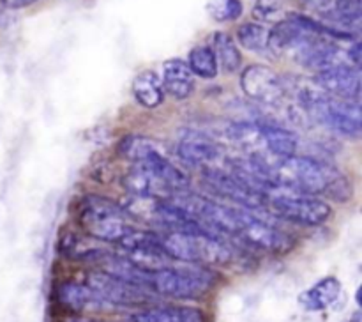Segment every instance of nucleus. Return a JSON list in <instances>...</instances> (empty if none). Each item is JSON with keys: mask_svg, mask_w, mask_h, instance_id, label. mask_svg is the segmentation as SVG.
Returning a JSON list of instances; mask_svg holds the SVG:
<instances>
[{"mask_svg": "<svg viewBox=\"0 0 362 322\" xmlns=\"http://www.w3.org/2000/svg\"><path fill=\"white\" fill-rule=\"evenodd\" d=\"M267 163L276 173L279 188L286 186L288 190L313 195V197L324 193L338 202H346L354 193L350 180L329 163L303 158V156L278 158V163Z\"/></svg>", "mask_w": 362, "mask_h": 322, "instance_id": "1", "label": "nucleus"}, {"mask_svg": "<svg viewBox=\"0 0 362 322\" xmlns=\"http://www.w3.org/2000/svg\"><path fill=\"white\" fill-rule=\"evenodd\" d=\"M159 241L170 258L191 264H228L232 250L212 232H163Z\"/></svg>", "mask_w": 362, "mask_h": 322, "instance_id": "2", "label": "nucleus"}, {"mask_svg": "<svg viewBox=\"0 0 362 322\" xmlns=\"http://www.w3.org/2000/svg\"><path fill=\"white\" fill-rule=\"evenodd\" d=\"M78 219L88 236L105 243L119 244L133 230L124 209L101 195H87L81 198Z\"/></svg>", "mask_w": 362, "mask_h": 322, "instance_id": "3", "label": "nucleus"}, {"mask_svg": "<svg viewBox=\"0 0 362 322\" xmlns=\"http://www.w3.org/2000/svg\"><path fill=\"white\" fill-rule=\"evenodd\" d=\"M216 283V275L209 269L198 265L186 268H166L151 272L148 289L166 297L175 299H198L212 289Z\"/></svg>", "mask_w": 362, "mask_h": 322, "instance_id": "4", "label": "nucleus"}, {"mask_svg": "<svg viewBox=\"0 0 362 322\" xmlns=\"http://www.w3.org/2000/svg\"><path fill=\"white\" fill-rule=\"evenodd\" d=\"M267 202L279 218L299 223V225H322L332 214L331 205L325 204L324 200L313 197V195L288 190V188L276 190V193L271 197L267 195Z\"/></svg>", "mask_w": 362, "mask_h": 322, "instance_id": "5", "label": "nucleus"}, {"mask_svg": "<svg viewBox=\"0 0 362 322\" xmlns=\"http://www.w3.org/2000/svg\"><path fill=\"white\" fill-rule=\"evenodd\" d=\"M311 117L334 133L341 134L345 138L357 140L361 138V106L359 101H346L329 96L327 92L320 96L308 110Z\"/></svg>", "mask_w": 362, "mask_h": 322, "instance_id": "6", "label": "nucleus"}, {"mask_svg": "<svg viewBox=\"0 0 362 322\" xmlns=\"http://www.w3.org/2000/svg\"><path fill=\"white\" fill-rule=\"evenodd\" d=\"M237 237H243L247 244L272 253H285L293 244L288 234L243 207H237Z\"/></svg>", "mask_w": 362, "mask_h": 322, "instance_id": "7", "label": "nucleus"}, {"mask_svg": "<svg viewBox=\"0 0 362 322\" xmlns=\"http://www.w3.org/2000/svg\"><path fill=\"white\" fill-rule=\"evenodd\" d=\"M240 87L247 98L262 105L278 106L286 96L285 80L274 69L262 64H255L243 71Z\"/></svg>", "mask_w": 362, "mask_h": 322, "instance_id": "8", "label": "nucleus"}, {"mask_svg": "<svg viewBox=\"0 0 362 322\" xmlns=\"http://www.w3.org/2000/svg\"><path fill=\"white\" fill-rule=\"evenodd\" d=\"M87 285L105 301L106 304H120V306H133L147 301L145 289L122 280L110 276L103 271H94L88 275Z\"/></svg>", "mask_w": 362, "mask_h": 322, "instance_id": "9", "label": "nucleus"}, {"mask_svg": "<svg viewBox=\"0 0 362 322\" xmlns=\"http://www.w3.org/2000/svg\"><path fill=\"white\" fill-rule=\"evenodd\" d=\"M313 81L332 98L346 101H359L361 98V71L352 64H339L320 71Z\"/></svg>", "mask_w": 362, "mask_h": 322, "instance_id": "10", "label": "nucleus"}, {"mask_svg": "<svg viewBox=\"0 0 362 322\" xmlns=\"http://www.w3.org/2000/svg\"><path fill=\"white\" fill-rule=\"evenodd\" d=\"M204 179L218 193L225 195L226 198L239 204L243 209H250L251 211V209L264 207L267 204V193L244 186L232 173H225L218 168H207L204 172Z\"/></svg>", "mask_w": 362, "mask_h": 322, "instance_id": "11", "label": "nucleus"}, {"mask_svg": "<svg viewBox=\"0 0 362 322\" xmlns=\"http://www.w3.org/2000/svg\"><path fill=\"white\" fill-rule=\"evenodd\" d=\"M124 188L129 191L133 197L158 198V200H168L172 197V191L154 176V172L144 165H134L122 179Z\"/></svg>", "mask_w": 362, "mask_h": 322, "instance_id": "12", "label": "nucleus"}, {"mask_svg": "<svg viewBox=\"0 0 362 322\" xmlns=\"http://www.w3.org/2000/svg\"><path fill=\"white\" fill-rule=\"evenodd\" d=\"M163 87L175 99H186L194 91V76L187 64L180 59H170L163 64Z\"/></svg>", "mask_w": 362, "mask_h": 322, "instance_id": "13", "label": "nucleus"}, {"mask_svg": "<svg viewBox=\"0 0 362 322\" xmlns=\"http://www.w3.org/2000/svg\"><path fill=\"white\" fill-rule=\"evenodd\" d=\"M57 297L66 308L73 311H87V310H101L105 306V301L87 285V283L66 282L57 290Z\"/></svg>", "mask_w": 362, "mask_h": 322, "instance_id": "14", "label": "nucleus"}, {"mask_svg": "<svg viewBox=\"0 0 362 322\" xmlns=\"http://www.w3.org/2000/svg\"><path fill=\"white\" fill-rule=\"evenodd\" d=\"M258 126V134L267 145L269 151L279 159L292 158L297 156V149H299V138L296 133L285 130L281 126H276L271 122H260Z\"/></svg>", "mask_w": 362, "mask_h": 322, "instance_id": "15", "label": "nucleus"}, {"mask_svg": "<svg viewBox=\"0 0 362 322\" xmlns=\"http://www.w3.org/2000/svg\"><path fill=\"white\" fill-rule=\"evenodd\" d=\"M133 322H205L202 310L193 306H177V304H165V306H152L136 311L131 317Z\"/></svg>", "mask_w": 362, "mask_h": 322, "instance_id": "16", "label": "nucleus"}, {"mask_svg": "<svg viewBox=\"0 0 362 322\" xmlns=\"http://www.w3.org/2000/svg\"><path fill=\"white\" fill-rule=\"evenodd\" d=\"M339 294H341L339 280L334 278V276H327V278H322L320 282H317L308 290H304L299 296V303L308 311H322L332 306L338 301Z\"/></svg>", "mask_w": 362, "mask_h": 322, "instance_id": "17", "label": "nucleus"}, {"mask_svg": "<svg viewBox=\"0 0 362 322\" xmlns=\"http://www.w3.org/2000/svg\"><path fill=\"white\" fill-rule=\"evenodd\" d=\"M177 154L184 163L189 165H209L214 159L219 158V147L207 137L202 134H189V137L182 138V142L177 147Z\"/></svg>", "mask_w": 362, "mask_h": 322, "instance_id": "18", "label": "nucleus"}, {"mask_svg": "<svg viewBox=\"0 0 362 322\" xmlns=\"http://www.w3.org/2000/svg\"><path fill=\"white\" fill-rule=\"evenodd\" d=\"M133 94L144 108H158L165 101V87L154 71H141L133 81Z\"/></svg>", "mask_w": 362, "mask_h": 322, "instance_id": "19", "label": "nucleus"}, {"mask_svg": "<svg viewBox=\"0 0 362 322\" xmlns=\"http://www.w3.org/2000/svg\"><path fill=\"white\" fill-rule=\"evenodd\" d=\"M163 151L161 144L156 142L154 138L141 137V134H127L119 142V152L124 159L140 165L145 159L151 158L154 152Z\"/></svg>", "mask_w": 362, "mask_h": 322, "instance_id": "20", "label": "nucleus"}, {"mask_svg": "<svg viewBox=\"0 0 362 322\" xmlns=\"http://www.w3.org/2000/svg\"><path fill=\"white\" fill-rule=\"evenodd\" d=\"M212 50H214L218 66H221L226 73H235L243 64V55H240L235 39L226 32H216L212 38Z\"/></svg>", "mask_w": 362, "mask_h": 322, "instance_id": "21", "label": "nucleus"}, {"mask_svg": "<svg viewBox=\"0 0 362 322\" xmlns=\"http://www.w3.org/2000/svg\"><path fill=\"white\" fill-rule=\"evenodd\" d=\"M187 67L191 69V73L197 74V76L205 78V80H212V78L218 76V60H216L214 50L209 45H200L194 46L189 52L187 57Z\"/></svg>", "mask_w": 362, "mask_h": 322, "instance_id": "22", "label": "nucleus"}, {"mask_svg": "<svg viewBox=\"0 0 362 322\" xmlns=\"http://www.w3.org/2000/svg\"><path fill=\"white\" fill-rule=\"evenodd\" d=\"M237 41L243 48L255 53L269 52V28L265 25L247 21L237 28Z\"/></svg>", "mask_w": 362, "mask_h": 322, "instance_id": "23", "label": "nucleus"}, {"mask_svg": "<svg viewBox=\"0 0 362 322\" xmlns=\"http://www.w3.org/2000/svg\"><path fill=\"white\" fill-rule=\"evenodd\" d=\"M290 14L286 0H257L253 7L255 20L262 23H279Z\"/></svg>", "mask_w": 362, "mask_h": 322, "instance_id": "24", "label": "nucleus"}, {"mask_svg": "<svg viewBox=\"0 0 362 322\" xmlns=\"http://www.w3.org/2000/svg\"><path fill=\"white\" fill-rule=\"evenodd\" d=\"M207 11L216 21H233L240 18L244 6L240 0H211Z\"/></svg>", "mask_w": 362, "mask_h": 322, "instance_id": "25", "label": "nucleus"}, {"mask_svg": "<svg viewBox=\"0 0 362 322\" xmlns=\"http://www.w3.org/2000/svg\"><path fill=\"white\" fill-rule=\"evenodd\" d=\"M2 2L9 9H21V7H27L30 4H34L35 0H2Z\"/></svg>", "mask_w": 362, "mask_h": 322, "instance_id": "26", "label": "nucleus"}, {"mask_svg": "<svg viewBox=\"0 0 362 322\" xmlns=\"http://www.w3.org/2000/svg\"><path fill=\"white\" fill-rule=\"evenodd\" d=\"M349 322H362V317H361V311H356V314L352 315V318H350Z\"/></svg>", "mask_w": 362, "mask_h": 322, "instance_id": "27", "label": "nucleus"}, {"mask_svg": "<svg viewBox=\"0 0 362 322\" xmlns=\"http://www.w3.org/2000/svg\"><path fill=\"white\" fill-rule=\"evenodd\" d=\"M69 322H101V321H94V318H73Z\"/></svg>", "mask_w": 362, "mask_h": 322, "instance_id": "28", "label": "nucleus"}, {"mask_svg": "<svg viewBox=\"0 0 362 322\" xmlns=\"http://www.w3.org/2000/svg\"><path fill=\"white\" fill-rule=\"evenodd\" d=\"M349 2H361V0H349Z\"/></svg>", "mask_w": 362, "mask_h": 322, "instance_id": "29", "label": "nucleus"}]
</instances>
